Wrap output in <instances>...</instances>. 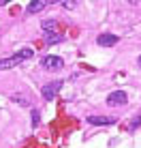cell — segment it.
<instances>
[{
  "instance_id": "cell-14",
  "label": "cell",
  "mask_w": 141,
  "mask_h": 148,
  "mask_svg": "<svg viewBox=\"0 0 141 148\" xmlns=\"http://www.w3.org/2000/svg\"><path fill=\"white\" fill-rule=\"evenodd\" d=\"M30 114H32V127H37V125H39V112H37V110H32Z\"/></svg>"
},
{
  "instance_id": "cell-8",
  "label": "cell",
  "mask_w": 141,
  "mask_h": 148,
  "mask_svg": "<svg viewBox=\"0 0 141 148\" xmlns=\"http://www.w3.org/2000/svg\"><path fill=\"white\" fill-rule=\"evenodd\" d=\"M17 62H19V58H17V56H13V58H4V60H0V71L13 69V67H15Z\"/></svg>"
},
{
  "instance_id": "cell-13",
  "label": "cell",
  "mask_w": 141,
  "mask_h": 148,
  "mask_svg": "<svg viewBox=\"0 0 141 148\" xmlns=\"http://www.w3.org/2000/svg\"><path fill=\"white\" fill-rule=\"evenodd\" d=\"M139 125H141V116H135V118L130 120V131H135Z\"/></svg>"
},
{
  "instance_id": "cell-15",
  "label": "cell",
  "mask_w": 141,
  "mask_h": 148,
  "mask_svg": "<svg viewBox=\"0 0 141 148\" xmlns=\"http://www.w3.org/2000/svg\"><path fill=\"white\" fill-rule=\"evenodd\" d=\"M7 2H11V0H0V4H7Z\"/></svg>"
},
{
  "instance_id": "cell-12",
  "label": "cell",
  "mask_w": 141,
  "mask_h": 148,
  "mask_svg": "<svg viewBox=\"0 0 141 148\" xmlns=\"http://www.w3.org/2000/svg\"><path fill=\"white\" fill-rule=\"evenodd\" d=\"M62 4H64L66 9H75V7L79 4V0H62Z\"/></svg>"
},
{
  "instance_id": "cell-5",
  "label": "cell",
  "mask_w": 141,
  "mask_h": 148,
  "mask_svg": "<svg viewBox=\"0 0 141 148\" xmlns=\"http://www.w3.org/2000/svg\"><path fill=\"white\" fill-rule=\"evenodd\" d=\"M115 118L111 116H88V125H94V127H103V125H113Z\"/></svg>"
},
{
  "instance_id": "cell-17",
  "label": "cell",
  "mask_w": 141,
  "mask_h": 148,
  "mask_svg": "<svg viewBox=\"0 0 141 148\" xmlns=\"http://www.w3.org/2000/svg\"><path fill=\"white\" fill-rule=\"evenodd\" d=\"M137 62H139V64H141V56H139V60H137Z\"/></svg>"
},
{
  "instance_id": "cell-11",
  "label": "cell",
  "mask_w": 141,
  "mask_h": 148,
  "mask_svg": "<svg viewBox=\"0 0 141 148\" xmlns=\"http://www.w3.org/2000/svg\"><path fill=\"white\" fill-rule=\"evenodd\" d=\"M11 101H15V103H19V105H30V101L26 99V97H22V95H13Z\"/></svg>"
},
{
  "instance_id": "cell-1",
  "label": "cell",
  "mask_w": 141,
  "mask_h": 148,
  "mask_svg": "<svg viewBox=\"0 0 141 148\" xmlns=\"http://www.w3.org/2000/svg\"><path fill=\"white\" fill-rule=\"evenodd\" d=\"M62 88V79H56V82H49V84H45L41 88V95L45 97L47 101H52L54 97H56V92Z\"/></svg>"
},
{
  "instance_id": "cell-16",
  "label": "cell",
  "mask_w": 141,
  "mask_h": 148,
  "mask_svg": "<svg viewBox=\"0 0 141 148\" xmlns=\"http://www.w3.org/2000/svg\"><path fill=\"white\" fill-rule=\"evenodd\" d=\"M49 2H54V4H56V2H62V0H49Z\"/></svg>"
},
{
  "instance_id": "cell-6",
  "label": "cell",
  "mask_w": 141,
  "mask_h": 148,
  "mask_svg": "<svg viewBox=\"0 0 141 148\" xmlns=\"http://www.w3.org/2000/svg\"><path fill=\"white\" fill-rule=\"evenodd\" d=\"M45 4H47V0H32V2H30L28 7H26V13H28V15L39 13V11H41V9L45 7Z\"/></svg>"
},
{
  "instance_id": "cell-10",
  "label": "cell",
  "mask_w": 141,
  "mask_h": 148,
  "mask_svg": "<svg viewBox=\"0 0 141 148\" xmlns=\"http://www.w3.org/2000/svg\"><path fill=\"white\" fill-rule=\"evenodd\" d=\"M15 56L19 58V62H22V60H28V58H32V49H22V52H17Z\"/></svg>"
},
{
  "instance_id": "cell-3",
  "label": "cell",
  "mask_w": 141,
  "mask_h": 148,
  "mask_svg": "<svg viewBox=\"0 0 141 148\" xmlns=\"http://www.w3.org/2000/svg\"><path fill=\"white\" fill-rule=\"evenodd\" d=\"M128 101V95L124 92V90H115L107 97V105H111V108H118V105H124Z\"/></svg>"
},
{
  "instance_id": "cell-18",
  "label": "cell",
  "mask_w": 141,
  "mask_h": 148,
  "mask_svg": "<svg viewBox=\"0 0 141 148\" xmlns=\"http://www.w3.org/2000/svg\"><path fill=\"white\" fill-rule=\"evenodd\" d=\"M130 2H137V0H130Z\"/></svg>"
},
{
  "instance_id": "cell-2",
  "label": "cell",
  "mask_w": 141,
  "mask_h": 148,
  "mask_svg": "<svg viewBox=\"0 0 141 148\" xmlns=\"http://www.w3.org/2000/svg\"><path fill=\"white\" fill-rule=\"evenodd\" d=\"M41 64H43L45 71H60L64 62H62V58H60V56H45Z\"/></svg>"
},
{
  "instance_id": "cell-4",
  "label": "cell",
  "mask_w": 141,
  "mask_h": 148,
  "mask_svg": "<svg viewBox=\"0 0 141 148\" xmlns=\"http://www.w3.org/2000/svg\"><path fill=\"white\" fill-rule=\"evenodd\" d=\"M120 41L118 34H109V32H105V34H98L96 37V45H103V47H111V45H115Z\"/></svg>"
},
{
  "instance_id": "cell-9",
  "label": "cell",
  "mask_w": 141,
  "mask_h": 148,
  "mask_svg": "<svg viewBox=\"0 0 141 148\" xmlns=\"http://www.w3.org/2000/svg\"><path fill=\"white\" fill-rule=\"evenodd\" d=\"M41 28H43V32H54L58 28V24H56V19H45L41 24Z\"/></svg>"
},
{
  "instance_id": "cell-7",
  "label": "cell",
  "mask_w": 141,
  "mask_h": 148,
  "mask_svg": "<svg viewBox=\"0 0 141 148\" xmlns=\"http://www.w3.org/2000/svg\"><path fill=\"white\" fill-rule=\"evenodd\" d=\"M62 39H64V37H62V34H58L56 30H54V32H45V43H47V45H56V43H60Z\"/></svg>"
}]
</instances>
